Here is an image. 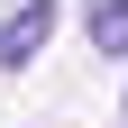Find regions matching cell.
Segmentation results:
<instances>
[{
    "label": "cell",
    "instance_id": "obj_1",
    "mask_svg": "<svg viewBox=\"0 0 128 128\" xmlns=\"http://www.w3.org/2000/svg\"><path fill=\"white\" fill-rule=\"evenodd\" d=\"M46 37H55V9H46V0H9V18H0V73L37 64Z\"/></svg>",
    "mask_w": 128,
    "mask_h": 128
},
{
    "label": "cell",
    "instance_id": "obj_2",
    "mask_svg": "<svg viewBox=\"0 0 128 128\" xmlns=\"http://www.w3.org/2000/svg\"><path fill=\"white\" fill-rule=\"evenodd\" d=\"M82 28H92V55H128V0H82Z\"/></svg>",
    "mask_w": 128,
    "mask_h": 128
}]
</instances>
